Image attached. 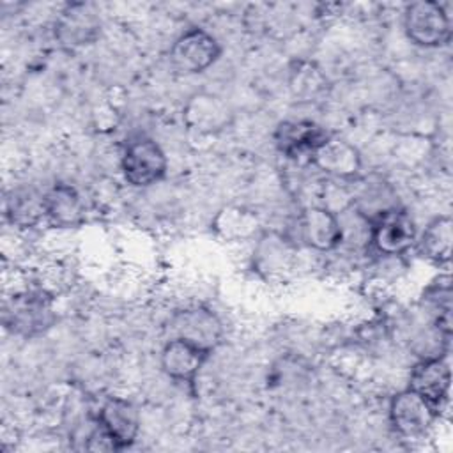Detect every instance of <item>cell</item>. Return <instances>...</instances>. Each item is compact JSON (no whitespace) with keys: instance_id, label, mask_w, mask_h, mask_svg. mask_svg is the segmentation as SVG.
Segmentation results:
<instances>
[{"instance_id":"cell-10","label":"cell","mask_w":453,"mask_h":453,"mask_svg":"<svg viewBox=\"0 0 453 453\" xmlns=\"http://www.w3.org/2000/svg\"><path fill=\"white\" fill-rule=\"evenodd\" d=\"M101 34V19L88 4H69L55 21V37L69 48L92 44Z\"/></svg>"},{"instance_id":"cell-9","label":"cell","mask_w":453,"mask_h":453,"mask_svg":"<svg viewBox=\"0 0 453 453\" xmlns=\"http://www.w3.org/2000/svg\"><path fill=\"white\" fill-rule=\"evenodd\" d=\"M297 235L306 246L317 251H331L343 241L342 221L327 207H306L297 216Z\"/></svg>"},{"instance_id":"cell-12","label":"cell","mask_w":453,"mask_h":453,"mask_svg":"<svg viewBox=\"0 0 453 453\" xmlns=\"http://www.w3.org/2000/svg\"><path fill=\"white\" fill-rule=\"evenodd\" d=\"M331 134L313 120H287L274 131V143L290 159L311 157Z\"/></svg>"},{"instance_id":"cell-6","label":"cell","mask_w":453,"mask_h":453,"mask_svg":"<svg viewBox=\"0 0 453 453\" xmlns=\"http://www.w3.org/2000/svg\"><path fill=\"white\" fill-rule=\"evenodd\" d=\"M172 338H182L212 354L221 343L223 324L219 317L203 306L184 308L170 319Z\"/></svg>"},{"instance_id":"cell-7","label":"cell","mask_w":453,"mask_h":453,"mask_svg":"<svg viewBox=\"0 0 453 453\" xmlns=\"http://www.w3.org/2000/svg\"><path fill=\"white\" fill-rule=\"evenodd\" d=\"M437 412L411 388L398 391L389 403V421L405 439L423 437L437 419Z\"/></svg>"},{"instance_id":"cell-5","label":"cell","mask_w":453,"mask_h":453,"mask_svg":"<svg viewBox=\"0 0 453 453\" xmlns=\"http://www.w3.org/2000/svg\"><path fill=\"white\" fill-rule=\"evenodd\" d=\"M370 244L382 255H400L416 241V225L407 212L389 207L370 218Z\"/></svg>"},{"instance_id":"cell-2","label":"cell","mask_w":453,"mask_h":453,"mask_svg":"<svg viewBox=\"0 0 453 453\" xmlns=\"http://www.w3.org/2000/svg\"><path fill=\"white\" fill-rule=\"evenodd\" d=\"M403 30L414 44L423 48H437L449 41L451 23L439 2L419 0L405 7Z\"/></svg>"},{"instance_id":"cell-13","label":"cell","mask_w":453,"mask_h":453,"mask_svg":"<svg viewBox=\"0 0 453 453\" xmlns=\"http://www.w3.org/2000/svg\"><path fill=\"white\" fill-rule=\"evenodd\" d=\"M209 356V352L202 350L200 347L193 345L188 340L170 338L161 350L159 361L163 372L170 379L177 382L193 384Z\"/></svg>"},{"instance_id":"cell-3","label":"cell","mask_w":453,"mask_h":453,"mask_svg":"<svg viewBox=\"0 0 453 453\" xmlns=\"http://www.w3.org/2000/svg\"><path fill=\"white\" fill-rule=\"evenodd\" d=\"M120 168L124 179L131 186L145 188L163 179L166 172V156L157 142L147 136H138L126 145Z\"/></svg>"},{"instance_id":"cell-11","label":"cell","mask_w":453,"mask_h":453,"mask_svg":"<svg viewBox=\"0 0 453 453\" xmlns=\"http://www.w3.org/2000/svg\"><path fill=\"white\" fill-rule=\"evenodd\" d=\"M97 425L113 441L117 449L129 448L140 432V416L136 407L120 396H110L99 409Z\"/></svg>"},{"instance_id":"cell-14","label":"cell","mask_w":453,"mask_h":453,"mask_svg":"<svg viewBox=\"0 0 453 453\" xmlns=\"http://www.w3.org/2000/svg\"><path fill=\"white\" fill-rule=\"evenodd\" d=\"M327 175L338 179H352L361 168V156L357 149L343 138L329 136L310 157Z\"/></svg>"},{"instance_id":"cell-16","label":"cell","mask_w":453,"mask_h":453,"mask_svg":"<svg viewBox=\"0 0 453 453\" xmlns=\"http://www.w3.org/2000/svg\"><path fill=\"white\" fill-rule=\"evenodd\" d=\"M44 216L55 226L71 228L80 225L85 216L81 196L71 184H55L44 195Z\"/></svg>"},{"instance_id":"cell-18","label":"cell","mask_w":453,"mask_h":453,"mask_svg":"<svg viewBox=\"0 0 453 453\" xmlns=\"http://www.w3.org/2000/svg\"><path fill=\"white\" fill-rule=\"evenodd\" d=\"M214 226L226 239H244L257 230V218L250 211L228 207L216 216Z\"/></svg>"},{"instance_id":"cell-17","label":"cell","mask_w":453,"mask_h":453,"mask_svg":"<svg viewBox=\"0 0 453 453\" xmlns=\"http://www.w3.org/2000/svg\"><path fill=\"white\" fill-rule=\"evenodd\" d=\"M453 226L448 214L434 218L423 230L419 239V251L435 264H448L451 257Z\"/></svg>"},{"instance_id":"cell-19","label":"cell","mask_w":453,"mask_h":453,"mask_svg":"<svg viewBox=\"0 0 453 453\" xmlns=\"http://www.w3.org/2000/svg\"><path fill=\"white\" fill-rule=\"evenodd\" d=\"M7 216L16 225H34L44 216V196L32 191H12V196L7 198Z\"/></svg>"},{"instance_id":"cell-8","label":"cell","mask_w":453,"mask_h":453,"mask_svg":"<svg viewBox=\"0 0 453 453\" xmlns=\"http://www.w3.org/2000/svg\"><path fill=\"white\" fill-rule=\"evenodd\" d=\"M449 365L442 356L423 357L411 370L409 388L426 400L437 414H441L449 402Z\"/></svg>"},{"instance_id":"cell-1","label":"cell","mask_w":453,"mask_h":453,"mask_svg":"<svg viewBox=\"0 0 453 453\" xmlns=\"http://www.w3.org/2000/svg\"><path fill=\"white\" fill-rule=\"evenodd\" d=\"M55 322L53 301L39 290L18 292L4 306L5 327L19 336H37L48 331Z\"/></svg>"},{"instance_id":"cell-15","label":"cell","mask_w":453,"mask_h":453,"mask_svg":"<svg viewBox=\"0 0 453 453\" xmlns=\"http://www.w3.org/2000/svg\"><path fill=\"white\" fill-rule=\"evenodd\" d=\"M230 115V108L221 97L205 92L195 94L184 108L188 126L200 133H214L223 129L228 124Z\"/></svg>"},{"instance_id":"cell-4","label":"cell","mask_w":453,"mask_h":453,"mask_svg":"<svg viewBox=\"0 0 453 453\" xmlns=\"http://www.w3.org/2000/svg\"><path fill=\"white\" fill-rule=\"evenodd\" d=\"M219 53L221 48L216 37L195 27L175 39L170 50V64L179 74H196L209 69Z\"/></svg>"},{"instance_id":"cell-20","label":"cell","mask_w":453,"mask_h":453,"mask_svg":"<svg viewBox=\"0 0 453 453\" xmlns=\"http://www.w3.org/2000/svg\"><path fill=\"white\" fill-rule=\"evenodd\" d=\"M285 241V239H283ZM281 239H273V237H264L258 244L257 250V262L260 265L262 271L273 273V271H280L285 267L287 264V242H283Z\"/></svg>"}]
</instances>
